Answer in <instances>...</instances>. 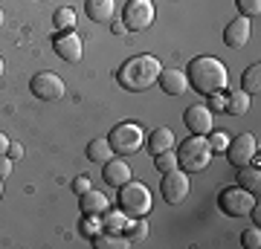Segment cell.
Segmentation results:
<instances>
[{
	"mask_svg": "<svg viewBox=\"0 0 261 249\" xmlns=\"http://www.w3.org/2000/svg\"><path fill=\"white\" fill-rule=\"evenodd\" d=\"M6 73V64H3V58H0V75Z\"/></svg>",
	"mask_w": 261,
	"mask_h": 249,
	"instance_id": "cell-38",
	"label": "cell"
},
{
	"mask_svg": "<svg viewBox=\"0 0 261 249\" xmlns=\"http://www.w3.org/2000/svg\"><path fill=\"white\" fill-rule=\"evenodd\" d=\"M113 35H125V32H128V29H125V23H113Z\"/></svg>",
	"mask_w": 261,
	"mask_h": 249,
	"instance_id": "cell-37",
	"label": "cell"
},
{
	"mask_svg": "<svg viewBox=\"0 0 261 249\" xmlns=\"http://www.w3.org/2000/svg\"><path fill=\"white\" fill-rule=\"evenodd\" d=\"M186 78L189 87L200 96H215V93H224L229 84V73L221 58L215 56H197L192 64L186 67Z\"/></svg>",
	"mask_w": 261,
	"mask_h": 249,
	"instance_id": "cell-1",
	"label": "cell"
},
{
	"mask_svg": "<svg viewBox=\"0 0 261 249\" xmlns=\"http://www.w3.org/2000/svg\"><path fill=\"white\" fill-rule=\"evenodd\" d=\"M79 209H82V214H105L108 209H111V200H108L105 191L90 188V191L79 194Z\"/></svg>",
	"mask_w": 261,
	"mask_h": 249,
	"instance_id": "cell-15",
	"label": "cell"
},
{
	"mask_svg": "<svg viewBox=\"0 0 261 249\" xmlns=\"http://www.w3.org/2000/svg\"><path fill=\"white\" fill-rule=\"evenodd\" d=\"M108 142H111L113 154L130 157V154H137V151L145 145V133H142V128L140 125H134V122H119V125L111 130Z\"/></svg>",
	"mask_w": 261,
	"mask_h": 249,
	"instance_id": "cell-5",
	"label": "cell"
},
{
	"mask_svg": "<svg viewBox=\"0 0 261 249\" xmlns=\"http://www.w3.org/2000/svg\"><path fill=\"white\" fill-rule=\"evenodd\" d=\"M238 3V12H241V18H258L261 15V0H235Z\"/></svg>",
	"mask_w": 261,
	"mask_h": 249,
	"instance_id": "cell-29",
	"label": "cell"
},
{
	"mask_svg": "<svg viewBox=\"0 0 261 249\" xmlns=\"http://www.w3.org/2000/svg\"><path fill=\"white\" fill-rule=\"evenodd\" d=\"M0 23H3V9H0Z\"/></svg>",
	"mask_w": 261,
	"mask_h": 249,
	"instance_id": "cell-40",
	"label": "cell"
},
{
	"mask_svg": "<svg viewBox=\"0 0 261 249\" xmlns=\"http://www.w3.org/2000/svg\"><path fill=\"white\" fill-rule=\"evenodd\" d=\"M224 104H226L224 93H215V96H209V110H212V113H221V110H224Z\"/></svg>",
	"mask_w": 261,
	"mask_h": 249,
	"instance_id": "cell-33",
	"label": "cell"
},
{
	"mask_svg": "<svg viewBox=\"0 0 261 249\" xmlns=\"http://www.w3.org/2000/svg\"><path fill=\"white\" fill-rule=\"evenodd\" d=\"M209 145H212V151H226L229 136H226L224 130H209Z\"/></svg>",
	"mask_w": 261,
	"mask_h": 249,
	"instance_id": "cell-31",
	"label": "cell"
},
{
	"mask_svg": "<svg viewBox=\"0 0 261 249\" xmlns=\"http://www.w3.org/2000/svg\"><path fill=\"white\" fill-rule=\"evenodd\" d=\"M212 116L215 113L206 107V104H192L186 107L183 113V122H186V128L195 133V136H209V130H212Z\"/></svg>",
	"mask_w": 261,
	"mask_h": 249,
	"instance_id": "cell-12",
	"label": "cell"
},
{
	"mask_svg": "<svg viewBox=\"0 0 261 249\" xmlns=\"http://www.w3.org/2000/svg\"><path fill=\"white\" fill-rule=\"evenodd\" d=\"M157 81L163 87V93H168V96H183L189 90V78L183 70H163Z\"/></svg>",
	"mask_w": 261,
	"mask_h": 249,
	"instance_id": "cell-16",
	"label": "cell"
},
{
	"mask_svg": "<svg viewBox=\"0 0 261 249\" xmlns=\"http://www.w3.org/2000/svg\"><path fill=\"white\" fill-rule=\"evenodd\" d=\"M212 145L206 136H192L183 139V145L177 148V168H183L186 174H197V171H206L209 162H212Z\"/></svg>",
	"mask_w": 261,
	"mask_h": 249,
	"instance_id": "cell-3",
	"label": "cell"
},
{
	"mask_svg": "<svg viewBox=\"0 0 261 249\" xmlns=\"http://www.w3.org/2000/svg\"><path fill=\"white\" fill-rule=\"evenodd\" d=\"M119 212L128 217H145L151 212V191L140 180H128L119 185Z\"/></svg>",
	"mask_w": 261,
	"mask_h": 249,
	"instance_id": "cell-4",
	"label": "cell"
},
{
	"mask_svg": "<svg viewBox=\"0 0 261 249\" xmlns=\"http://www.w3.org/2000/svg\"><path fill=\"white\" fill-rule=\"evenodd\" d=\"M53 46H56L58 58H64L67 64H79L82 56H84V44H82V38H79L75 29H70V32H58L56 41H53Z\"/></svg>",
	"mask_w": 261,
	"mask_h": 249,
	"instance_id": "cell-11",
	"label": "cell"
},
{
	"mask_svg": "<svg viewBox=\"0 0 261 249\" xmlns=\"http://www.w3.org/2000/svg\"><path fill=\"white\" fill-rule=\"evenodd\" d=\"M145 145H148L151 154H163V151H171V148H174V133H171V128H157L148 139H145Z\"/></svg>",
	"mask_w": 261,
	"mask_h": 249,
	"instance_id": "cell-19",
	"label": "cell"
},
{
	"mask_svg": "<svg viewBox=\"0 0 261 249\" xmlns=\"http://www.w3.org/2000/svg\"><path fill=\"white\" fill-rule=\"evenodd\" d=\"M102 220H99V214H84L82 217V235L84 238H90L93 240L96 235H102Z\"/></svg>",
	"mask_w": 261,
	"mask_h": 249,
	"instance_id": "cell-27",
	"label": "cell"
},
{
	"mask_svg": "<svg viewBox=\"0 0 261 249\" xmlns=\"http://www.w3.org/2000/svg\"><path fill=\"white\" fill-rule=\"evenodd\" d=\"M29 93H32L35 99H41V102H56V99H61V96L67 93V87H64V78H61V75L44 70V73L32 75Z\"/></svg>",
	"mask_w": 261,
	"mask_h": 249,
	"instance_id": "cell-9",
	"label": "cell"
},
{
	"mask_svg": "<svg viewBox=\"0 0 261 249\" xmlns=\"http://www.w3.org/2000/svg\"><path fill=\"white\" fill-rule=\"evenodd\" d=\"M90 188H93V183H90V177H75L73 180V191L75 194H84V191H90Z\"/></svg>",
	"mask_w": 261,
	"mask_h": 249,
	"instance_id": "cell-32",
	"label": "cell"
},
{
	"mask_svg": "<svg viewBox=\"0 0 261 249\" xmlns=\"http://www.w3.org/2000/svg\"><path fill=\"white\" fill-rule=\"evenodd\" d=\"M255 157H258V139L252 136V133H238V136L226 145V159H229L235 168L252 162Z\"/></svg>",
	"mask_w": 261,
	"mask_h": 249,
	"instance_id": "cell-10",
	"label": "cell"
},
{
	"mask_svg": "<svg viewBox=\"0 0 261 249\" xmlns=\"http://www.w3.org/2000/svg\"><path fill=\"white\" fill-rule=\"evenodd\" d=\"M224 96H226L224 110L229 113V116H244V113L250 110V99L252 96H247L244 90H232V93H224Z\"/></svg>",
	"mask_w": 261,
	"mask_h": 249,
	"instance_id": "cell-20",
	"label": "cell"
},
{
	"mask_svg": "<svg viewBox=\"0 0 261 249\" xmlns=\"http://www.w3.org/2000/svg\"><path fill=\"white\" fill-rule=\"evenodd\" d=\"M53 23H56L58 32H70V29H75V12L70 9V6H61V9H56V15H53Z\"/></svg>",
	"mask_w": 261,
	"mask_h": 249,
	"instance_id": "cell-26",
	"label": "cell"
},
{
	"mask_svg": "<svg viewBox=\"0 0 261 249\" xmlns=\"http://www.w3.org/2000/svg\"><path fill=\"white\" fill-rule=\"evenodd\" d=\"M241 90L247 93V96H252V93L261 90V64H250L247 70H244V75H241Z\"/></svg>",
	"mask_w": 261,
	"mask_h": 249,
	"instance_id": "cell-23",
	"label": "cell"
},
{
	"mask_svg": "<svg viewBox=\"0 0 261 249\" xmlns=\"http://www.w3.org/2000/svg\"><path fill=\"white\" fill-rule=\"evenodd\" d=\"M9 142H12V139L6 136L3 130H0V157H6V151H9Z\"/></svg>",
	"mask_w": 261,
	"mask_h": 249,
	"instance_id": "cell-36",
	"label": "cell"
},
{
	"mask_svg": "<svg viewBox=\"0 0 261 249\" xmlns=\"http://www.w3.org/2000/svg\"><path fill=\"white\" fill-rule=\"evenodd\" d=\"M122 232H125V238H128L130 243H140V240L148 238V220H145V217H130L128 226Z\"/></svg>",
	"mask_w": 261,
	"mask_h": 249,
	"instance_id": "cell-24",
	"label": "cell"
},
{
	"mask_svg": "<svg viewBox=\"0 0 261 249\" xmlns=\"http://www.w3.org/2000/svg\"><path fill=\"white\" fill-rule=\"evenodd\" d=\"M160 73H163V64H160L154 56H134L128 58L122 70L116 73V81L125 87L128 93H140V90H148L151 84H157Z\"/></svg>",
	"mask_w": 261,
	"mask_h": 249,
	"instance_id": "cell-2",
	"label": "cell"
},
{
	"mask_svg": "<svg viewBox=\"0 0 261 249\" xmlns=\"http://www.w3.org/2000/svg\"><path fill=\"white\" fill-rule=\"evenodd\" d=\"M102 177H105V183L113 185V188H119V185H125L128 180H134V177H130V165L125 159H116V157L102 162Z\"/></svg>",
	"mask_w": 261,
	"mask_h": 249,
	"instance_id": "cell-14",
	"label": "cell"
},
{
	"mask_svg": "<svg viewBox=\"0 0 261 249\" xmlns=\"http://www.w3.org/2000/svg\"><path fill=\"white\" fill-rule=\"evenodd\" d=\"M0 197H3V177H0Z\"/></svg>",
	"mask_w": 261,
	"mask_h": 249,
	"instance_id": "cell-39",
	"label": "cell"
},
{
	"mask_svg": "<svg viewBox=\"0 0 261 249\" xmlns=\"http://www.w3.org/2000/svg\"><path fill=\"white\" fill-rule=\"evenodd\" d=\"M12 165H15V162H12L9 157H0V177H3V180L12 174Z\"/></svg>",
	"mask_w": 261,
	"mask_h": 249,
	"instance_id": "cell-35",
	"label": "cell"
},
{
	"mask_svg": "<svg viewBox=\"0 0 261 249\" xmlns=\"http://www.w3.org/2000/svg\"><path fill=\"white\" fill-rule=\"evenodd\" d=\"M154 168L160 174H166L171 168H177V154L174 151H163V154H154Z\"/></svg>",
	"mask_w": 261,
	"mask_h": 249,
	"instance_id": "cell-28",
	"label": "cell"
},
{
	"mask_svg": "<svg viewBox=\"0 0 261 249\" xmlns=\"http://www.w3.org/2000/svg\"><path fill=\"white\" fill-rule=\"evenodd\" d=\"M84 12L93 23H108V20H113L116 0H84Z\"/></svg>",
	"mask_w": 261,
	"mask_h": 249,
	"instance_id": "cell-17",
	"label": "cell"
},
{
	"mask_svg": "<svg viewBox=\"0 0 261 249\" xmlns=\"http://www.w3.org/2000/svg\"><path fill=\"white\" fill-rule=\"evenodd\" d=\"M189 188H192V183H189V174L183 171V168H171V171H166L163 174V183H160V194H163V200L171 206L183 203L189 197Z\"/></svg>",
	"mask_w": 261,
	"mask_h": 249,
	"instance_id": "cell-8",
	"label": "cell"
},
{
	"mask_svg": "<svg viewBox=\"0 0 261 249\" xmlns=\"http://www.w3.org/2000/svg\"><path fill=\"white\" fill-rule=\"evenodd\" d=\"M241 243H244L247 249H258V246H261V232H258V226L244 229V232H241Z\"/></svg>",
	"mask_w": 261,
	"mask_h": 249,
	"instance_id": "cell-30",
	"label": "cell"
},
{
	"mask_svg": "<svg viewBox=\"0 0 261 249\" xmlns=\"http://www.w3.org/2000/svg\"><path fill=\"white\" fill-rule=\"evenodd\" d=\"M111 157H116V154H113V148H111L108 139H93V142L87 145V159H90V162H108Z\"/></svg>",
	"mask_w": 261,
	"mask_h": 249,
	"instance_id": "cell-22",
	"label": "cell"
},
{
	"mask_svg": "<svg viewBox=\"0 0 261 249\" xmlns=\"http://www.w3.org/2000/svg\"><path fill=\"white\" fill-rule=\"evenodd\" d=\"M102 217V229L105 232H122L125 226H128V214H122V212H105V214H99Z\"/></svg>",
	"mask_w": 261,
	"mask_h": 249,
	"instance_id": "cell-25",
	"label": "cell"
},
{
	"mask_svg": "<svg viewBox=\"0 0 261 249\" xmlns=\"http://www.w3.org/2000/svg\"><path fill=\"white\" fill-rule=\"evenodd\" d=\"M154 3L151 0H128L125 3V12H122V23L128 32H140V29H148L154 23Z\"/></svg>",
	"mask_w": 261,
	"mask_h": 249,
	"instance_id": "cell-7",
	"label": "cell"
},
{
	"mask_svg": "<svg viewBox=\"0 0 261 249\" xmlns=\"http://www.w3.org/2000/svg\"><path fill=\"white\" fill-rule=\"evenodd\" d=\"M250 35H252L250 18H232L224 29V44L229 46V49H241V46L250 41Z\"/></svg>",
	"mask_w": 261,
	"mask_h": 249,
	"instance_id": "cell-13",
	"label": "cell"
},
{
	"mask_svg": "<svg viewBox=\"0 0 261 249\" xmlns=\"http://www.w3.org/2000/svg\"><path fill=\"white\" fill-rule=\"evenodd\" d=\"M255 203H258V197L250 194L247 188H241V185H229V188H224L218 194V209L226 217H247Z\"/></svg>",
	"mask_w": 261,
	"mask_h": 249,
	"instance_id": "cell-6",
	"label": "cell"
},
{
	"mask_svg": "<svg viewBox=\"0 0 261 249\" xmlns=\"http://www.w3.org/2000/svg\"><path fill=\"white\" fill-rule=\"evenodd\" d=\"M6 157H9L12 162H18V159H23V145L12 139V142H9V151H6Z\"/></svg>",
	"mask_w": 261,
	"mask_h": 249,
	"instance_id": "cell-34",
	"label": "cell"
},
{
	"mask_svg": "<svg viewBox=\"0 0 261 249\" xmlns=\"http://www.w3.org/2000/svg\"><path fill=\"white\" fill-rule=\"evenodd\" d=\"M93 246L96 249H125L130 246V240L119 232H102V235H96L93 238Z\"/></svg>",
	"mask_w": 261,
	"mask_h": 249,
	"instance_id": "cell-21",
	"label": "cell"
},
{
	"mask_svg": "<svg viewBox=\"0 0 261 249\" xmlns=\"http://www.w3.org/2000/svg\"><path fill=\"white\" fill-rule=\"evenodd\" d=\"M235 183L241 185V188H247L250 194H255V197H258V191H261V171L255 165H250V162H247V165L238 168V180H235Z\"/></svg>",
	"mask_w": 261,
	"mask_h": 249,
	"instance_id": "cell-18",
	"label": "cell"
}]
</instances>
